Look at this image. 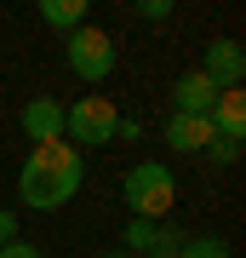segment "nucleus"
Segmentation results:
<instances>
[{"label":"nucleus","instance_id":"f8f14e48","mask_svg":"<svg viewBox=\"0 0 246 258\" xmlns=\"http://www.w3.org/2000/svg\"><path fill=\"white\" fill-rule=\"evenodd\" d=\"M178 258H229V247H223L218 235H195V241L178 247Z\"/></svg>","mask_w":246,"mask_h":258},{"label":"nucleus","instance_id":"9b49d317","mask_svg":"<svg viewBox=\"0 0 246 258\" xmlns=\"http://www.w3.org/2000/svg\"><path fill=\"white\" fill-rule=\"evenodd\" d=\"M40 23L63 29V35H74V29L86 23V0H40Z\"/></svg>","mask_w":246,"mask_h":258},{"label":"nucleus","instance_id":"f3484780","mask_svg":"<svg viewBox=\"0 0 246 258\" xmlns=\"http://www.w3.org/2000/svg\"><path fill=\"white\" fill-rule=\"evenodd\" d=\"M103 258H132V252H103Z\"/></svg>","mask_w":246,"mask_h":258},{"label":"nucleus","instance_id":"9d476101","mask_svg":"<svg viewBox=\"0 0 246 258\" xmlns=\"http://www.w3.org/2000/svg\"><path fill=\"white\" fill-rule=\"evenodd\" d=\"M212 132L218 138H246V98H240V86L235 92H218V103H212Z\"/></svg>","mask_w":246,"mask_h":258},{"label":"nucleus","instance_id":"f03ea898","mask_svg":"<svg viewBox=\"0 0 246 258\" xmlns=\"http://www.w3.org/2000/svg\"><path fill=\"white\" fill-rule=\"evenodd\" d=\"M120 201H126V212L132 218H166L172 212V201H178V178L166 172L160 161H143V166H132L126 178H120Z\"/></svg>","mask_w":246,"mask_h":258},{"label":"nucleus","instance_id":"2eb2a0df","mask_svg":"<svg viewBox=\"0 0 246 258\" xmlns=\"http://www.w3.org/2000/svg\"><path fill=\"white\" fill-rule=\"evenodd\" d=\"M18 241V212H0V247H12Z\"/></svg>","mask_w":246,"mask_h":258},{"label":"nucleus","instance_id":"1a4fd4ad","mask_svg":"<svg viewBox=\"0 0 246 258\" xmlns=\"http://www.w3.org/2000/svg\"><path fill=\"white\" fill-rule=\"evenodd\" d=\"M23 132H29L35 144L63 138V103H57V98H35V103H23Z\"/></svg>","mask_w":246,"mask_h":258},{"label":"nucleus","instance_id":"ddd939ff","mask_svg":"<svg viewBox=\"0 0 246 258\" xmlns=\"http://www.w3.org/2000/svg\"><path fill=\"white\" fill-rule=\"evenodd\" d=\"M206 149H212V161H223V166H229V161H240V138H212Z\"/></svg>","mask_w":246,"mask_h":258},{"label":"nucleus","instance_id":"f257e3e1","mask_svg":"<svg viewBox=\"0 0 246 258\" xmlns=\"http://www.w3.org/2000/svg\"><path fill=\"white\" fill-rule=\"evenodd\" d=\"M80 184H86V161H80V149H74L69 138L35 144V149H29V161H23V172H18V195H23L35 212L69 207Z\"/></svg>","mask_w":246,"mask_h":258},{"label":"nucleus","instance_id":"423d86ee","mask_svg":"<svg viewBox=\"0 0 246 258\" xmlns=\"http://www.w3.org/2000/svg\"><path fill=\"white\" fill-rule=\"evenodd\" d=\"M201 75L218 92H235V86L246 81V52H240V40H212V46L201 52Z\"/></svg>","mask_w":246,"mask_h":258},{"label":"nucleus","instance_id":"4468645a","mask_svg":"<svg viewBox=\"0 0 246 258\" xmlns=\"http://www.w3.org/2000/svg\"><path fill=\"white\" fill-rule=\"evenodd\" d=\"M137 18H149V23L172 18V0H137Z\"/></svg>","mask_w":246,"mask_h":258},{"label":"nucleus","instance_id":"6e6552de","mask_svg":"<svg viewBox=\"0 0 246 258\" xmlns=\"http://www.w3.org/2000/svg\"><path fill=\"white\" fill-rule=\"evenodd\" d=\"M172 103H178V115H212L218 86H212L201 69H189V75H178V81H172Z\"/></svg>","mask_w":246,"mask_h":258},{"label":"nucleus","instance_id":"dca6fc26","mask_svg":"<svg viewBox=\"0 0 246 258\" xmlns=\"http://www.w3.org/2000/svg\"><path fill=\"white\" fill-rule=\"evenodd\" d=\"M0 258H40V247H29V241H12V247H0Z\"/></svg>","mask_w":246,"mask_h":258},{"label":"nucleus","instance_id":"7ed1b4c3","mask_svg":"<svg viewBox=\"0 0 246 258\" xmlns=\"http://www.w3.org/2000/svg\"><path fill=\"white\" fill-rule=\"evenodd\" d=\"M115 126H120V109L109 98H74L69 109H63V138H74V149H98V144H115Z\"/></svg>","mask_w":246,"mask_h":258},{"label":"nucleus","instance_id":"0eeeda50","mask_svg":"<svg viewBox=\"0 0 246 258\" xmlns=\"http://www.w3.org/2000/svg\"><path fill=\"white\" fill-rule=\"evenodd\" d=\"M212 138H218V132H212L206 115H172L166 120V149H172V155H201Z\"/></svg>","mask_w":246,"mask_h":258},{"label":"nucleus","instance_id":"39448f33","mask_svg":"<svg viewBox=\"0 0 246 258\" xmlns=\"http://www.w3.org/2000/svg\"><path fill=\"white\" fill-rule=\"evenodd\" d=\"M120 241L126 247L120 252H155V258H178V247H183V235L172 230V224H155V218H126V230H120Z\"/></svg>","mask_w":246,"mask_h":258},{"label":"nucleus","instance_id":"20e7f679","mask_svg":"<svg viewBox=\"0 0 246 258\" xmlns=\"http://www.w3.org/2000/svg\"><path fill=\"white\" fill-rule=\"evenodd\" d=\"M115 57H120L115 40L103 35V29H92V23H80L63 40V63L80 75V81H109V75H115Z\"/></svg>","mask_w":246,"mask_h":258}]
</instances>
